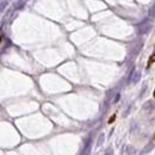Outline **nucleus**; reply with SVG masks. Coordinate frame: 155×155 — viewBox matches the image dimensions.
Masks as SVG:
<instances>
[{
    "instance_id": "f257e3e1",
    "label": "nucleus",
    "mask_w": 155,
    "mask_h": 155,
    "mask_svg": "<svg viewBox=\"0 0 155 155\" xmlns=\"http://www.w3.org/2000/svg\"><path fill=\"white\" fill-rule=\"evenodd\" d=\"M91 150V137H87L85 140V143H84V147H82V152H81V155H88Z\"/></svg>"
},
{
    "instance_id": "f03ea898",
    "label": "nucleus",
    "mask_w": 155,
    "mask_h": 155,
    "mask_svg": "<svg viewBox=\"0 0 155 155\" xmlns=\"http://www.w3.org/2000/svg\"><path fill=\"white\" fill-rule=\"evenodd\" d=\"M140 79H141V73L139 71H133V73H131V75H130L131 84H137L140 81Z\"/></svg>"
},
{
    "instance_id": "7ed1b4c3",
    "label": "nucleus",
    "mask_w": 155,
    "mask_h": 155,
    "mask_svg": "<svg viewBox=\"0 0 155 155\" xmlns=\"http://www.w3.org/2000/svg\"><path fill=\"white\" fill-rule=\"evenodd\" d=\"M149 29H150V26H149V25H146V24H142L141 26H140V33H142V35H143V33H146V32H148L149 31Z\"/></svg>"
},
{
    "instance_id": "20e7f679",
    "label": "nucleus",
    "mask_w": 155,
    "mask_h": 155,
    "mask_svg": "<svg viewBox=\"0 0 155 155\" xmlns=\"http://www.w3.org/2000/svg\"><path fill=\"white\" fill-rule=\"evenodd\" d=\"M149 16H150L152 18H154V17H155V4L153 5V7L149 10Z\"/></svg>"
},
{
    "instance_id": "39448f33",
    "label": "nucleus",
    "mask_w": 155,
    "mask_h": 155,
    "mask_svg": "<svg viewBox=\"0 0 155 155\" xmlns=\"http://www.w3.org/2000/svg\"><path fill=\"white\" fill-rule=\"evenodd\" d=\"M105 155H113L112 148H107V149H106V152H105Z\"/></svg>"
},
{
    "instance_id": "423d86ee",
    "label": "nucleus",
    "mask_w": 155,
    "mask_h": 155,
    "mask_svg": "<svg viewBox=\"0 0 155 155\" xmlns=\"http://www.w3.org/2000/svg\"><path fill=\"white\" fill-rule=\"evenodd\" d=\"M103 142H104V135H103V134H101V135L99 136V141H98V146H100V145H101V143H103Z\"/></svg>"
},
{
    "instance_id": "0eeeda50",
    "label": "nucleus",
    "mask_w": 155,
    "mask_h": 155,
    "mask_svg": "<svg viewBox=\"0 0 155 155\" xmlns=\"http://www.w3.org/2000/svg\"><path fill=\"white\" fill-rule=\"evenodd\" d=\"M119 97H120V94H119V93H117L116 98H114V100H113V101H114V103H117V101H118V99H119Z\"/></svg>"
},
{
    "instance_id": "6e6552de",
    "label": "nucleus",
    "mask_w": 155,
    "mask_h": 155,
    "mask_svg": "<svg viewBox=\"0 0 155 155\" xmlns=\"http://www.w3.org/2000/svg\"><path fill=\"white\" fill-rule=\"evenodd\" d=\"M154 97H155V91H154Z\"/></svg>"
}]
</instances>
